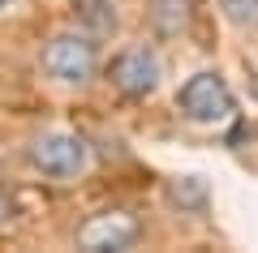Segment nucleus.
Instances as JSON below:
<instances>
[{
	"mask_svg": "<svg viewBox=\"0 0 258 253\" xmlns=\"http://www.w3.org/2000/svg\"><path fill=\"white\" fill-rule=\"evenodd\" d=\"M39 73L52 86L64 91H86L99 77V43L86 30H60L39 47Z\"/></svg>",
	"mask_w": 258,
	"mask_h": 253,
	"instance_id": "nucleus-1",
	"label": "nucleus"
},
{
	"mask_svg": "<svg viewBox=\"0 0 258 253\" xmlns=\"http://www.w3.org/2000/svg\"><path fill=\"white\" fill-rule=\"evenodd\" d=\"M26 163L52 185H74L91 172V146L86 137L64 133V129H43L26 142Z\"/></svg>",
	"mask_w": 258,
	"mask_h": 253,
	"instance_id": "nucleus-2",
	"label": "nucleus"
},
{
	"mask_svg": "<svg viewBox=\"0 0 258 253\" xmlns=\"http://www.w3.org/2000/svg\"><path fill=\"white\" fill-rule=\"evenodd\" d=\"M164 81V60L151 43H125L108 60V86L129 103H142L159 91Z\"/></svg>",
	"mask_w": 258,
	"mask_h": 253,
	"instance_id": "nucleus-3",
	"label": "nucleus"
},
{
	"mask_svg": "<svg viewBox=\"0 0 258 253\" xmlns=\"http://www.w3.org/2000/svg\"><path fill=\"white\" fill-rule=\"evenodd\" d=\"M176 112L189 125H224L237 112V103H232V91L220 73H194L176 91Z\"/></svg>",
	"mask_w": 258,
	"mask_h": 253,
	"instance_id": "nucleus-4",
	"label": "nucleus"
},
{
	"mask_svg": "<svg viewBox=\"0 0 258 253\" xmlns=\"http://www.w3.org/2000/svg\"><path fill=\"white\" fill-rule=\"evenodd\" d=\"M138 236H142V227L134 215H125V210H99V215H91L74 232V244L78 249H134Z\"/></svg>",
	"mask_w": 258,
	"mask_h": 253,
	"instance_id": "nucleus-5",
	"label": "nucleus"
},
{
	"mask_svg": "<svg viewBox=\"0 0 258 253\" xmlns=\"http://www.w3.org/2000/svg\"><path fill=\"white\" fill-rule=\"evenodd\" d=\"M220 13L232 22L237 30H258V0H220Z\"/></svg>",
	"mask_w": 258,
	"mask_h": 253,
	"instance_id": "nucleus-6",
	"label": "nucleus"
},
{
	"mask_svg": "<svg viewBox=\"0 0 258 253\" xmlns=\"http://www.w3.org/2000/svg\"><path fill=\"white\" fill-rule=\"evenodd\" d=\"M151 18H155V26L164 30V35H172V30L185 26V0H155Z\"/></svg>",
	"mask_w": 258,
	"mask_h": 253,
	"instance_id": "nucleus-7",
	"label": "nucleus"
},
{
	"mask_svg": "<svg viewBox=\"0 0 258 253\" xmlns=\"http://www.w3.org/2000/svg\"><path fill=\"white\" fill-rule=\"evenodd\" d=\"M9 215H13V198H9L5 189H0V227L9 223Z\"/></svg>",
	"mask_w": 258,
	"mask_h": 253,
	"instance_id": "nucleus-8",
	"label": "nucleus"
},
{
	"mask_svg": "<svg viewBox=\"0 0 258 253\" xmlns=\"http://www.w3.org/2000/svg\"><path fill=\"white\" fill-rule=\"evenodd\" d=\"M9 5H13V0H0V9H9Z\"/></svg>",
	"mask_w": 258,
	"mask_h": 253,
	"instance_id": "nucleus-9",
	"label": "nucleus"
}]
</instances>
